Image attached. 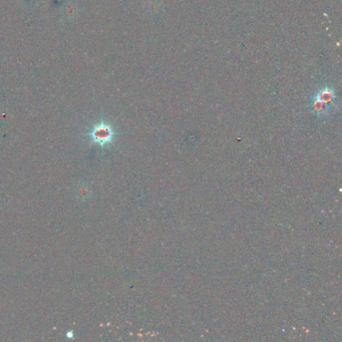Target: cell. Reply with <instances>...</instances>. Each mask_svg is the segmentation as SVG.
<instances>
[{
    "instance_id": "obj_3",
    "label": "cell",
    "mask_w": 342,
    "mask_h": 342,
    "mask_svg": "<svg viewBox=\"0 0 342 342\" xmlns=\"http://www.w3.org/2000/svg\"><path fill=\"white\" fill-rule=\"evenodd\" d=\"M65 336H66L67 338H73V337H74V331H70V332H67V333L65 334Z\"/></svg>"
},
{
    "instance_id": "obj_2",
    "label": "cell",
    "mask_w": 342,
    "mask_h": 342,
    "mask_svg": "<svg viewBox=\"0 0 342 342\" xmlns=\"http://www.w3.org/2000/svg\"><path fill=\"white\" fill-rule=\"evenodd\" d=\"M335 98L333 90L324 88L320 90L317 96L314 98L312 104V110L317 115H325L329 108L333 105V99Z\"/></svg>"
},
{
    "instance_id": "obj_1",
    "label": "cell",
    "mask_w": 342,
    "mask_h": 342,
    "mask_svg": "<svg viewBox=\"0 0 342 342\" xmlns=\"http://www.w3.org/2000/svg\"><path fill=\"white\" fill-rule=\"evenodd\" d=\"M86 135L90 139L92 144H95L100 148H106L115 140L116 131L109 124L100 122L94 125Z\"/></svg>"
}]
</instances>
